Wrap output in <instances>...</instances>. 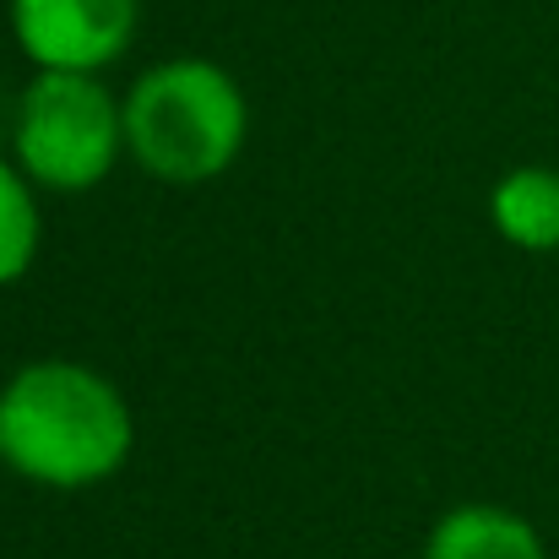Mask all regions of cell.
I'll return each instance as SVG.
<instances>
[{
  "label": "cell",
  "instance_id": "52a82bcc",
  "mask_svg": "<svg viewBox=\"0 0 559 559\" xmlns=\"http://www.w3.org/2000/svg\"><path fill=\"white\" fill-rule=\"evenodd\" d=\"M38 255V201L27 190V175L0 158V288L16 283Z\"/></svg>",
  "mask_w": 559,
  "mask_h": 559
},
{
  "label": "cell",
  "instance_id": "6da1fadb",
  "mask_svg": "<svg viewBox=\"0 0 559 559\" xmlns=\"http://www.w3.org/2000/svg\"><path fill=\"white\" fill-rule=\"evenodd\" d=\"M136 440L131 407L87 365L44 359L0 391V462L44 489H87L126 467Z\"/></svg>",
  "mask_w": 559,
  "mask_h": 559
},
{
  "label": "cell",
  "instance_id": "7a4b0ae2",
  "mask_svg": "<svg viewBox=\"0 0 559 559\" xmlns=\"http://www.w3.org/2000/svg\"><path fill=\"white\" fill-rule=\"evenodd\" d=\"M250 131L239 82L217 60H164L126 98V147L153 180L206 186L217 180Z\"/></svg>",
  "mask_w": 559,
  "mask_h": 559
},
{
  "label": "cell",
  "instance_id": "5b68a950",
  "mask_svg": "<svg viewBox=\"0 0 559 559\" xmlns=\"http://www.w3.org/2000/svg\"><path fill=\"white\" fill-rule=\"evenodd\" d=\"M424 559H549L533 522L506 506H456L435 522Z\"/></svg>",
  "mask_w": 559,
  "mask_h": 559
},
{
  "label": "cell",
  "instance_id": "8992f818",
  "mask_svg": "<svg viewBox=\"0 0 559 559\" xmlns=\"http://www.w3.org/2000/svg\"><path fill=\"white\" fill-rule=\"evenodd\" d=\"M489 217L516 250H559V175L533 164L511 169L489 195Z\"/></svg>",
  "mask_w": 559,
  "mask_h": 559
},
{
  "label": "cell",
  "instance_id": "277c9868",
  "mask_svg": "<svg viewBox=\"0 0 559 559\" xmlns=\"http://www.w3.org/2000/svg\"><path fill=\"white\" fill-rule=\"evenodd\" d=\"M142 27V0H11V33L38 71H104Z\"/></svg>",
  "mask_w": 559,
  "mask_h": 559
},
{
  "label": "cell",
  "instance_id": "3957f363",
  "mask_svg": "<svg viewBox=\"0 0 559 559\" xmlns=\"http://www.w3.org/2000/svg\"><path fill=\"white\" fill-rule=\"evenodd\" d=\"M11 147L27 180L93 190L126 147V104H115L98 71H38L16 98Z\"/></svg>",
  "mask_w": 559,
  "mask_h": 559
}]
</instances>
